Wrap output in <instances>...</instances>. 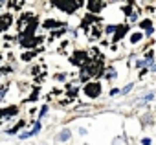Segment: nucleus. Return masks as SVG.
<instances>
[{"label":"nucleus","instance_id":"obj_1","mask_svg":"<svg viewBox=\"0 0 156 145\" xmlns=\"http://www.w3.org/2000/svg\"><path fill=\"white\" fill-rule=\"evenodd\" d=\"M99 90H101L99 83H88V85L85 86V94L88 95V98H97V95H99Z\"/></svg>","mask_w":156,"mask_h":145},{"label":"nucleus","instance_id":"obj_2","mask_svg":"<svg viewBox=\"0 0 156 145\" xmlns=\"http://www.w3.org/2000/svg\"><path fill=\"white\" fill-rule=\"evenodd\" d=\"M39 130H40V123H35V127H33L30 132H22V134H20V140H24V138H30V136H33V134H37Z\"/></svg>","mask_w":156,"mask_h":145},{"label":"nucleus","instance_id":"obj_3","mask_svg":"<svg viewBox=\"0 0 156 145\" xmlns=\"http://www.w3.org/2000/svg\"><path fill=\"white\" fill-rule=\"evenodd\" d=\"M9 24H11V15H4L2 18H0V31H4Z\"/></svg>","mask_w":156,"mask_h":145},{"label":"nucleus","instance_id":"obj_4","mask_svg":"<svg viewBox=\"0 0 156 145\" xmlns=\"http://www.w3.org/2000/svg\"><path fill=\"white\" fill-rule=\"evenodd\" d=\"M68 138H70V130H68V129H64L63 132H61V134L57 136V140H59V141H66Z\"/></svg>","mask_w":156,"mask_h":145},{"label":"nucleus","instance_id":"obj_5","mask_svg":"<svg viewBox=\"0 0 156 145\" xmlns=\"http://www.w3.org/2000/svg\"><path fill=\"white\" fill-rule=\"evenodd\" d=\"M101 8V4H99V0H92V4H90V9L92 11H97Z\"/></svg>","mask_w":156,"mask_h":145},{"label":"nucleus","instance_id":"obj_6","mask_svg":"<svg viewBox=\"0 0 156 145\" xmlns=\"http://www.w3.org/2000/svg\"><path fill=\"white\" fill-rule=\"evenodd\" d=\"M141 26H143V28H145V30H149L147 33H152V24H151V22H149V20H143V22H141Z\"/></svg>","mask_w":156,"mask_h":145},{"label":"nucleus","instance_id":"obj_7","mask_svg":"<svg viewBox=\"0 0 156 145\" xmlns=\"http://www.w3.org/2000/svg\"><path fill=\"white\" fill-rule=\"evenodd\" d=\"M123 35H125V28H118V33H116V37H114V39H116V40H119Z\"/></svg>","mask_w":156,"mask_h":145},{"label":"nucleus","instance_id":"obj_8","mask_svg":"<svg viewBox=\"0 0 156 145\" xmlns=\"http://www.w3.org/2000/svg\"><path fill=\"white\" fill-rule=\"evenodd\" d=\"M140 39H141V33H132V37H131V40H132V42H138Z\"/></svg>","mask_w":156,"mask_h":145},{"label":"nucleus","instance_id":"obj_9","mask_svg":"<svg viewBox=\"0 0 156 145\" xmlns=\"http://www.w3.org/2000/svg\"><path fill=\"white\" fill-rule=\"evenodd\" d=\"M141 143H143V145H151V140H149V138H143V140H141Z\"/></svg>","mask_w":156,"mask_h":145},{"label":"nucleus","instance_id":"obj_10","mask_svg":"<svg viewBox=\"0 0 156 145\" xmlns=\"http://www.w3.org/2000/svg\"><path fill=\"white\" fill-rule=\"evenodd\" d=\"M4 94H6V90H4V88H0V98H2Z\"/></svg>","mask_w":156,"mask_h":145},{"label":"nucleus","instance_id":"obj_11","mask_svg":"<svg viewBox=\"0 0 156 145\" xmlns=\"http://www.w3.org/2000/svg\"><path fill=\"white\" fill-rule=\"evenodd\" d=\"M152 70H156V64H154V66H152Z\"/></svg>","mask_w":156,"mask_h":145},{"label":"nucleus","instance_id":"obj_12","mask_svg":"<svg viewBox=\"0 0 156 145\" xmlns=\"http://www.w3.org/2000/svg\"><path fill=\"white\" fill-rule=\"evenodd\" d=\"M0 57H2V55H0Z\"/></svg>","mask_w":156,"mask_h":145}]
</instances>
